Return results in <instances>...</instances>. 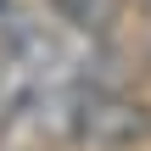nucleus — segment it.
Returning a JSON list of instances; mask_svg holds the SVG:
<instances>
[{
	"label": "nucleus",
	"instance_id": "1",
	"mask_svg": "<svg viewBox=\"0 0 151 151\" xmlns=\"http://www.w3.org/2000/svg\"><path fill=\"white\" fill-rule=\"evenodd\" d=\"M73 146L84 151H140L151 146V106L112 84L73 90Z\"/></svg>",
	"mask_w": 151,
	"mask_h": 151
},
{
	"label": "nucleus",
	"instance_id": "2",
	"mask_svg": "<svg viewBox=\"0 0 151 151\" xmlns=\"http://www.w3.org/2000/svg\"><path fill=\"white\" fill-rule=\"evenodd\" d=\"M45 6L56 11L62 28H73L84 39H112L123 28V11H129V0H45Z\"/></svg>",
	"mask_w": 151,
	"mask_h": 151
},
{
	"label": "nucleus",
	"instance_id": "5",
	"mask_svg": "<svg viewBox=\"0 0 151 151\" xmlns=\"http://www.w3.org/2000/svg\"><path fill=\"white\" fill-rule=\"evenodd\" d=\"M146 73H151V39H146Z\"/></svg>",
	"mask_w": 151,
	"mask_h": 151
},
{
	"label": "nucleus",
	"instance_id": "4",
	"mask_svg": "<svg viewBox=\"0 0 151 151\" xmlns=\"http://www.w3.org/2000/svg\"><path fill=\"white\" fill-rule=\"evenodd\" d=\"M140 17H146V22H151V0H140Z\"/></svg>",
	"mask_w": 151,
	"mask_h": 151
},
{
	"label": "nucleus",
	"instance_id": "3",
	"mask_svg": "<svg viewBox=\"0 0 151 151\" xmlns=\"http://www.w3.org/2000/svg\"><path fill=\"white\" fill-rule=\"evenodd\" d=\"M45 84H39V73L17 56V50H6L0 45V129H11L28 106H34V95H39Z\"/></svg>",
	"mask_w": 151,
	"mask_h": 151
}]
</instances>
